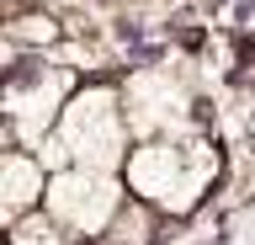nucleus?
<instances>
[{
    "label": "nucleus",
    "instance_id": "obj_1",
    "mask_svg": "<svg viewBox=\"0 0 255 245\" xmlns=\"http://www.w3.org/2000/svg\"><path fill=\"white\" fill-rule=\"evenodd\" d=\"M218 171H223V155L202 133H191V139H133L123 160V187L128 197H143L159 213H191L213 192Z\"/></svg>",
    "mask_w": 255,
    "mask_h": 245
},
{
    "label": "nucleus",
    "instance_id": "obj_2",
    "mask_svg": "<svg viewBox=\"0 0 255 245\" xmlns=\"http://www.w3.org/2000/svg\"><path fill=\"white\" fill-rule=\"evenodd\" d=\"M53 133L69 149V165H101V171H123L133 128L123 117V91L107 80H85L69 91Z\"/></svg>",
    "mask_w": 255,
    "mask_h": 245
},
{
    "label": "nucleus",
    "instance_id": "obj_3",
    "mask_svg": "<svg viewBox=\"0 0 255 245\" xmlns=\"http://www.w3.org/2000/svg\"><path fill=\"white\" fill-rule=\"evenodd\" d=\"M75 85H80V75L69 64H16V69H5V80H0V112L11 123L16 144L21 149L43 144Z\"/></svg>",
    "mask_w": 255,
    "mask_h": 245
},
{
    "label": "nucleus",
    "instance_id": "obj_4",
    "mask_svg": "<svg viewBox=\"0 0 255 245\" xmlns=\"http://www.w3.org/2000/svg\"><path fill=\"white\" fill-rule=\"evenodd\" d=\"M123 203H128L123 171H101V165H64V171H48L43 208L53 213L75 240H96V235L117 219Z\"/></svg>",
    "mask_w": 255,
    "mask_h": 245
},
{
    "label": "nucleus",
    "instance_id": "obj_5",
    "mask_svg": "<svg viewBox=\"0 0 255 245\" xmlns=\"http://www.w3.org/2000/svg\"><path fill=\"white\" fill-rule=\"evenodd\" d=\"M123 117L133 139H191L197 133V117H191V85L186 75L154 64V69H133L123 85Z\"/></svg>",
    "mask_w": 255,
    "mask_h": 245
},
{
    "label": "nucleus",
    "instance_id": "obj_6",
    "mask_svg": "<svg viewBox=\"0 0 255 245\" xmlns=\"http://www.w3.org/2000/svg\"><path fill=\"white\" fill-rule=\"evenodd\" d=\"M43 192H48V165L32 155V149L16 144L5 160H0V235L21 219V213L43 208Z\"/></svg>",
    "mask_w": 255,
    "mask_h": 245
},
{
    "label": "nucleus",
    "instance_id": "obj_7",
    "mask_svg": "<svg viewBox=\"0 0 255 245\" xmlns=\"http://www.w3.org/2000/svg\"><path fill=\"white\" fill-rule=\"evenodd\" d=\"M154 203H143V197H128L123 208H117V219H112L101 235H96L91 245H154Z\"/></svg>",
    "mask_w": 255,
    "mask_h": 245
},
{
    "label": "nucleus",
    "instance_id": "obj_8",
    "mask_svg": "<svg viewBox=\"0 0 255 245\" xmlns=\"http://www.w3.org/2000/svg\"><path fill=\"white\" fill-rule=\"evenodd\" d=\"M59 37H64V21L53 11H16L5 21V43H16V48H53Z\"/></svg>",
    "mask_w": 255,
    "mask_h": 245
},
{
    "label": "nucleus",
    "instance_id": "obj_9",
    "mask_svg": "<svg viewBox=\"0 0 255 245\" xmlns=\"http://www.w3.org/2000/svg\"><path fill=\"white\" fill-rule=\"evenodd\" d=\"M5 245H75V235L48 208H32V213H21V219L5 229Z\"/></svg>",
    "mask_w": 255,
    "mask_h": 245
},
{
    "label": "nucleus",
    "instance_id": "obj_10",
    "mask_svg": "<svg viewBox=\"0 0 255 245\" xmlns=\"http://www.w3.org/2000/svg\"><path fill=\"white\" fill-rule=\"evenodd\" d=\"M16 149V133H11V123H5V112H0V160Z\"/></svg>",
    "mask_w": 255,
    "mask_h": 245
},
{
    "label": "nucleus",
    "instance_id": "obj_11",
    "mask_svg": "<svg viewBox=\"0 0 255 245\" xmlns=\"http://www.w3.org/2000/svg\"><path fill=\"white\" fill-rule=\"evenodd\" d=\"M0 245H5V235H0Z\"/></svg>",
    "mask_w": 255,
    "mask_h": 245
},
{
    "label": "nucleus",
    "instance_id": "obj_12",
    "mask_svg": "<svg viewBox=\"0 0 255 245\" xmlns=\"http://www.w3.org/2000/svg\"><path fill=\"white\" fill-rule=\"evenodd\" d=\"M0 80H5V75H0Z\"/></svg>",
    "mask_w": 255,
    "mask_h": 245
}]
</instances>
